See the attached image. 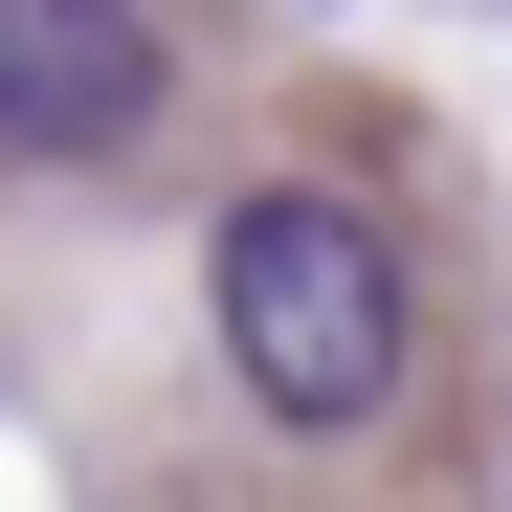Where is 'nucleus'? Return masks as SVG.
Returning <instances> with one entry per match:
<instances>
[{"mask_svg":"<svg viewBox=\"0 0 512 512\" xmlns=\"http://www.w3.org/2000/svg\"><path fill=\"white\" fill-rule=\"evenodd\" d=\"M201 334H223V379L268 401L290 446H357L423 379V268H401V223L357 179H245L201 223Z\"/></svg>","mask_w":512,"mask_h":512,"instance_id":"f257e3e1","label":"nucleus"},{"mask_svg":"<svg viewBox=\"0 0 512 512\" xmlns=\"http://www.w3.org/2000/svg\"><path fill=\"white\" fill-rule=\"evenodd\" d=\"M179 112V23L156 0H0V179H90Z\"/></svg>","mask_w":512,"mask_h":512,"instance_id":"f03ea898","label":"nucleus"}]
</instances>
